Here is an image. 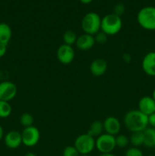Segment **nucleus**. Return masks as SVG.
I'll return each instance as SVG.
<instances>
[{"label":"nucleus","instance_id":"f257e3e1","mask_svg":"<svg viewBox=\"0 0 155 156\" xmlns=\"http://www.w3.org/2000/svg\"><path fill=\"white\" fill-rule=\"evenodd\" d=\"M125 126L130 132H143L148 127V117L138 109L129 111L125 114L123 118Z\"/></svg>","mask_w":155,"mask_h":156},{"label":"nucleus","instance_id":"f03ea898","mask_svg":"<svg viewBox=\"0 0 155 156\" xmlns=\"http://www.w3.org/2000/svg\"><path fill=\"white\" fill-rule=\"evenodd\" d=\"M122 27V21L121 17L114 13H110L103 16L101 19L100 30L108 36L117 34Z\"/></svg>","mask_w":155,"mask_h":156},{"label":"nucleus","instance_id":"7ed1b4c3","mask_svg":"<svg viewBox=\"0 0 155 156\" xmlns=\"http://www.w3.org/2000/svg\"><path fill=\"white\" fill-rule=\"evenodd\" d=\"M101 19L100 15L96 12H88L82 18L81 23V29L84 34L94 36L100 30Z\"/></svg>","mask_w":155,"mask_h":156},{"label":"nucleus","instance_id":"20e7f679","mask_svg":"<svg viewBox=\"0 0 155 156\" xmlns=\"http://www.w3.org/2000/svg\"><path fill=\"white\" fill-rule=\"evenodd\" d=\"M137 21L144 30H155L154 6H145L140 9L137 15Z\"/></svg>","mask_w":155,"mask_h":156},{"label":"nucleus","instance_id":"39448f33","mask_svg":"<svg viewBox=\"0 0 155 156\" xmlns=\"http://www.w3.org/2000/svg\"><path fill=\"white\" fill-rule=\"evenodd\" d=\"M74 146L81 155H89L95 149V138L88 133L81 134L75 139Z\"/></svg>","mask_w":155,"mask_h":156},{"label":"nucleus","instance_id":"423d86ee","mask_svg":"<svg viewBox=\"0 0 155 156\" xmlns=\"http://www.w3.org/2000/svg\"><path fill=\"white\" fill-rule=\"evenodd\" d=\"M115 147V136L110 134L105 133L95 140V148L101 154L112 153Z\"/></svg>","mask_w":155,"mask_h":156},{"label":"nucleus","instance_id":"0eeeda50","mask_svg":"<svg viewBox=\"0 0 155 156\" xmlns=\"http://www.w3.org/2000/svg\"><path fill=\"white\" fill-rule=\"evenodd\" d=\"M21 133L22 144L27 147H33L36 146L40 139V130L34 126L24 128Z\"/></svg>","mask_w":155,"mask_h":156},{"label":"nucleus","instance_id":"6e6552de","mask_svg":"<svg viewBox=\"0 0 155 156\" xmlns=\"http://www.w3.org/2000/svg\"><path fill=\"white\" fill-rule=\"evenodd\" d=\"M74 49L72 46L67 45V44H62L59 46L56 51V57L59 62L63 65H68L71 63L74 59Z\"/></svg>","mask_w":155,"mask_h":156},{"label":"nucleus","instance_id":"1a4fd4ad","mask_svg":"<svg viewBox=\"0 0 155 156\" xmlns=\"http://www.w3.org/2000/svg\"><path fill=\"white\" fill-rule=\"evenodd\" d=\"M18 92V88L15 83L9 81L0 82V101L9 102L14 99Z\"/></svg>","mask_w":155,"mask_h":156},{"label":"nucleus","instance_id":"9d476101","mask_svg":"<svg viewBox=\"0 0 155 156\" xmlns=\"http://www.w3.org/2000/svg\"><path fill=\"white\" fill-rule=\"evenodd\" d=\"M141 68L147 76H155V51L146 53L141 61Z\"/></svg>","mask_w":155,"mask_h":156},{"label":"nucleus","instance_id":"9b49d317","mask_svg":"<svg viewBox=\"0 0 155 156\" xmlns=\"http://www.w3.org/2000/svg\"><path fill=\"white\" fill-rule=\"evenodd\" d=\"M103 129L106 133L112 136H117L121 130V123L118 118L112 116L106 117L103 122Z\"/></svg>","mask_w":155,"mask_h":156},{"label":"nucleus","instance_id":"f8f14e48","mask_svg":"<svg viewBox=\"0 0 155 156\" xmlns=\"http://www.w3.org/2000/svg\"><path fill=\"white\" fill-rule=\"evenodd\" d=\"M4 143L9 149H17L22 144L21 133L16 130L9 131L5 136Z\"/></svg>","mask_w":155,"mask_h":156},{"label":"nucleus","instance_id":"ddd939ff","mask_svg":"<svg viewBox=\"0 0 155 156\" xmlns=\"http://www.w3.org/2000/svg\"><path fill=\"white\" fill-rule=\"evenodd\" d=\"M138 110L148 117L155 112V101L151 96H144L138 101Z\"/></svg>","mask_w":155,"mask_h":156},{"label":"nucleus","instance_id":"4468645a","mask_svg":"<svg viewBox=\"0 0 155 156\" xmlns=\"http://www.w3.org/2000/svg\"><path fill=\"white\" fill-rule=\"evenodd\" d=\"M95 44V40H94V37L93 35L84 33L83 34H81L80 36L78 37L75 45L78 50H82V51H87V50L92 49Z\"/></svg>","mask_w":155,"mask_h":156},{"label":"nucleus","instance_id":"2eb2a0df","mask_svg":"<svg viewBox=\"0 0 155 156\" xmlns=\"http://www.w3.org/2000/svg\"><path fill=\"white\" fill-rule=\"evenodd\" d=\"M108 69V63L104 59H95L90 66V71L94 76H101L106 73Z\"/></svg>","mask_w":155,"mask_h":156},{"label":"nucleus","instance_id":"dca6fc26","mask_svg":"<svg viewBox=\"0 0 155 156\" xmlns=\"http://www.w3.org/2000/svg\"><path fill=\"white\" fill-rule=\"evenodd\" d=\"M12 30L10 26L4 22L0 23V43L8 45L12 39Z\"/></svg>","mask_w":155,"mask_h":156},{"label":"nucleus","instance_id":"f3484780","mask_svg":"<svg viewBox=\"0 0 155 156\" xmlns=\"http://www.w3.org/2000/svg\"><path fill=\"white\" fill-rule=\"evenodd\" d=\"M144 133V146L147 148H155V129L147 127L143 131Z\"/></svg>","mask_w":155,"mask_h":156},{"label":"nucleus","instance_id":"a211bd4d","mask_svg":"<svg viewBox=\"0 0 155 156\" xmlns=\"http://www.w3.org/2000/svg\"><path fill=\"white\" fill-rule=\"evenodd\" d=\"M103 131H104V129H103V122H101L100 120H95L91 123L88 131V133L95 138V137H98L99 136L103 134Z\"/></svg>","mask_w":155,"mask_h":156},{"label":"nucleus","instance_id":"6ab92c4d","mask_svg":"<svg viewBox=\"0 0 155 156\" xmlns=\"http://www.w3.org/2000/svg\"><path fill=\"white\" fill-rule=\"evenodd\" d=\"M129 143L134 147H138L144 145V133L135 132L132 133V135L129 137Z\"/></svg>","mask_w":155,"mask_h":156},{"label":"nucleus","instance_id":"aec40b11","mask_svg":"<svg viewBox=\"0 0 155 156\" xmlns=\"http://www.w3.org/2000/svg\"><path fill=\"white\" fill-rule=\"evenodd\" d=\"M78 39V36L74 31L71 30H68L62 35V41L64 44L67 45L72 46L75 44L76 41Z\"/></svg>","mask_w":155,"mask_h":156},{"label":"nucleus","instance_id":"412c9836","mask_svg":"<svg viewBox=\"0 0 155 156\" xmlns=\"http://www.w3.org/2000/svg\"><path fill=\"white\" fill-rule=\"evenodd\" d=\"M12 108L9 102L0 101V118H7L11 115Z\"/></svg>","mask_w":155,"mask_h":156},{"label":"nucleus","instance_id":"4be33fe9","mask_svg":"<svg viewBox=\"0 0 155 156\" xmlns=\"http://www.w3.org/2000/svg\"><path fill=\"white\" fill-rule=\"evenodd\" d=\"M33 121H34L33 117L29 113H24L20 117V123L24 128L33 126Z\"/></svg>","mask_w":155,"mask_h":156},{"label":"nucleus","instance_id":"5701e85b","mask_svg":"<svg viewBox=\"0 0 155 156\" xmlns=\"http://www.w3.org/2000/svg\"><path fill=\"white\" fill-rule=\"evenodd\" d=\"M115 146L118 148H126L129 143V138L124 134H118L115 136Z\"/></svg>","mask_w":155,"mask_h":156},{"label":"nucleus","instance_id":"b1692460","mask_svg":"<svg viewBox=\"0 0 155 156\" xmlns=\"http://www.w3.org/2000/svg\"><path fill=\"white\" fill-rule=\"evenodd\" d=\"M62 156H80V154L74 146H68L64 149Z\"/></svg>","mask_w":155,"mask_h":156},{"label":"nucleus","instance_id":"393cba45","mask_svg":"<svg viewBox=\"0 0 155 156\" xmlns=\"http://www.w3.org/2000/svg\"><path fill=\"white\" fill-rule=\"evenodd\" d=\"M94 40H95L96 44H106V41L108 40V35H106V34L103 33V31L100 30L98 33L94 35Z\"/></svg>","mask_w":155,"mask_h":156},{"label":"nucleus","instance_id":"a878e982","mask_svg":"<svg viewBox=\"0 0 155 156\" xmlns=\"http://www.w3.org/2000/svg\"><path fill=\"white\" fill-rule=\"evenodd\" d=\"M125 156H144V155L142 151L139 148L132 146L126 150Z\"/></svg>","mask_w":155,"mask_h":156},{"label":"nucleus","instance_id":"bb28decb","mask_svg":"<svg viewBox=\"0 0 155 156\" xmlns=\"http://www.w3.org/2000/svg\"><path fill=\"white\" fill-rule=\"evenodd\" d=\"M125 11H126V8H125L124 5L121 4V3H119V4L115 5V7H114L113 13L118 15V16L121 17V15H122L124 14Z\"/></svg>","mask_w":155,"mask_h":156},{"label":"nucleus","instance_id":"cd10ccee","mask_svg":"<svg viewBox=\"0 0 155 156\" xmlns=\"http://www.w3.org/2000/svg\"><path fill=\"white\" fill-rule=\"evenodd\" d=\"M148 125L155 129V112L148 116Z\"/></svg>","mask_w":155,"mask_h":156},{"label":"nucleus","instance_id":"c85d7f7f","mask_svg":"<svg viewBox=\"0 0 155 156\" xmlns=\"http://www.w3.org/2000/svg\"><path fill=\"white\" fill-rule=\"evenodd\" d=\"M7 51V45L0 43V58L3 57Z\"/></svg>","mask_w":155,"mask_h":156},{"label":"nucleus","instance_id":"c756f323","mask_svg":"<svg viewBox=\"0 0 155 156\" xmlns=\"http://www.w3.org/2000/svg\"><path fill=\"white\" fill-rule=\"evenodd\" d=\"M123 59H124L125 62H130L131 56L129 54V53H125L124 56H123Z\"/></svg>","mask_w":155,"mask_h":156},{"label":"nucleus","instance_id":"7c9ffc66","mask_svg":"<svg viewBox=\"0 0 155 156\" xmlns=\"http://www.w3.org/2000/svg\"><path fill=\"white\" fill-rule=\"evenodd\" d=\"M3 136H4V130H3L2 126L0 125V141L2 140Z\"/></svg>","mask_w":155,"mask_h":156},{"label":"nucleus","instance_id":"2f4dec72","mask_svg":"<svg viewBox=\"0 0 155 156\" xmlns=\"http://www.w3.org/2000/svg\"><path fill=\"white\" fill-rule=\"evenodd\" d=\"M79 1H80L82 4L88 5V4H90V3L92 2L93 0H79Z\"/></svg>","mask_w":155,"mask_h":156},{"label":"nucleus","instance_id":"473e14b6","mask_svg":"<svg viewBox=\"0 0 155 156\" xmlns=\"http://www.w3.org/2000/svg\"><path fill=\"white\" fill-rule=\"evenodd\" d=\"M99 156H115L112 153H104V154H100Z\"/></svg>","mask_w":155,"mask_h":156},{"label":"nucleus","instance_id":"72a5a7b5","mask_svg":"<svg viewBox=\"0 0 155 156\" xmlns=\"http://www.w3.org/2000/svg\"><path fill=\"white\" fill-rule=\"evenodd\" d=\"M24 156H36V155H35L34 153H33V152H27V153H26Z\"/></svg>","mask_w":155,"mask_h":156},{"label":"nucleus","instance_id":"f704fd0d","mask_svg":"<svg viewBox=\"0 0 155 156\" xmlns=\"http://www.w3.org/2000/svg\"><path fill=\"white\" fill-rule=\"evenodd\" d=\"M151 97L153 98V100L155 101V88H154V89L153 90V92H152V95H151Z\"/></svg>","mask_w":155,"mask_h":156},{"label":"nucleus","instance_id":"c9c22d12","mask_svg":"<svg viewBox=\"0 0 155 156\" xmlns=\"http://www.w3.org/2000/svg\"><path fill=\"white\" fill-rule=\"evenodd\" d=\"M80 156H91V155H80Z\"/></svg>","mask_w":155,"mask_h":156},{"label":"nucleus","instance_id":"e433bc0d","mask_svg":"<svg viewBox=\"0 0 155 156\" xmlns=\"http://www.w3.org/2000/svg\"><path fill=\"white\" fill-rule=\"evenodd\" d=\"M148 156H154V155H148Z\"/></svg>","mask_w":155,"mask_h":156}]
</instances>
